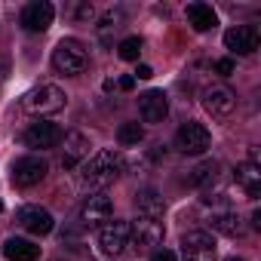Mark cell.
Here are the masks:
<instances>
[{
	"label": "cell",
	"instance_id": "6da1fadb",
	"mask_svg": "<svg viewBox=\"0 0 261 261\" xmlns=\"http://www.w3.org/2000/svg\"><path fill=\"white\" fill-rule=\"evenodd\" d=\"M120 172H123V154L114 148H105V151H95L92 157H86V163L80 169V181H83V188L105 191L108 185L117 181Z\"/></svg>",
	"mask_w": 261,
	"mask_h": 261
},
{
	"label": "cell",
	"instance_id": "7a4b0ae2",
	"mask_svg": "<svg viewBox=\"0 0 261 261\" xmlns=\"http://www.w3.org/2000/svg\"><path fill=\"white\" fill-rule=\"evenodd\" d=\"M86 65H89V53H86V46L77 37H65V40L56 43V49H53V68L59 74L77 77V74L86 71Z\"/></svg>",
	"mask_w": 261,
	"mask_h": 261
},
{
	"label": "cell",
	"instance_id": "3957f363",
	"mask_svg": "<svg viewBox=\"0 0 261 261\" xmlns=\"http://www.w3.org/2000/svg\"><path fill=\"white\" fill-rule=\"evenodd\" d=\"M68 105V95L65 89H59L56 83H40L34 86L31 92L22 95V108L34 117H46V114H59L62 108Z\"/></svg>",
	"mask_w": 261,
	"mask_h": 261
},
{
	"label": "cell",
	"instance_id": "277c9868",
	"mask_svg": "<svg viewBox=\"0 0 261 261\" xmlns=\"http://www.w3.org/2000/svg\"><path fill=\"white\" fill-rule=\"evenodd\" d=\"M209 145H212V136H209V129H206L203 123L188 120V123L178 126V133H175V148H178L181 154L200 157V154L209 151Z\"/></svg>",
	"mask_w": 261,
	"mask_h": 261
},
{
	"label": "cell",
	"instance_id": "5b68a950",
	"mask_svg": "<svg viewBox=\"0 0 261 261\" xmlns=\"http://www.w3.org/2000/svg\"><path fill=\"white\" fill-rule=\"evenodd\" d=\"M181 258L185 261H215L218 243L209 230H188L181 237Z\"/></svg>",
	"mask_w": 261,
	"mask_h": 261
},
{
	"label": "cell",
	"instance_id": "8992f818",
	"mask_svg": "<svg viewBox=\"0 0 261 261\" xmlns=\"http://www.w3.org/2000/svg\"><path fill=\"white\" fill-rule=\"evenodd\" d=\"M46 172H49V163L40 154H25L13 166V185L16 188H34L46 178Z\"/></svg>",
	"mask_w": 261,
	"mask_h": 261
},
{
	"label": "cell",
	"instance_id": "52a82bcc",
	"mask_svg": "<svg viewBox=\"0 0 261 261\" xmlns=\"http://www.w3.org/2000/svg\"><path fill=\"white\" fill-rule=\"evenodd\" d=\"M62 126L59 123H49V120H40V123H31L28 129H25V136H22V142L28 145V148H34V151H46V148H56L59 142H62Z\"/></svg>",
	"mask_w": 261,
	"mask_h": 261
},
{
	"label": "cell",
	"instance_id": "ba28073f",
	"mask_svg": "<svg viewBox=\"0 0 261 261\" xmlns=\"http://www.w3.org/2000/svg\"><path fill=\"white\" fill-rule=\"evenodd\" d=\"M163 221L160 218H145V215H139L133 224H129V240H133L139 249H154V246H160L163 243Z\"/></svg>",
	"mask_w": 261,
	"mask_h": 261
},
{
	"label": "cell",
	"instance_id": "9c48e42d",
	"mask_svg": "<svg viewBox=\"0 0 261 261\" xmlns=\"http://www.w3.org/2000/svg\"><path fill=\"white\" fill-rule=\"evenodd\" d=\"M56 19V7L49 0H31V4L22 10V28L31 34H43Z\"/></svg>",
	"mask_w": 261,
	"mask_h": 261
},
{
	"label": "cell",
	"instance_id": "30bf717a",
	"mask_svg": "<svg viewBox=\"0 0 261 261\" xmlns=\"http://www.w3.org/2000/svg\"><path fill=\"white\" fill-rule=\"evenodd\" d=\"M203 108L212 114V117H227L233 108H237V92L224 83H212L203 89Z\"/></svg>",
	"mask_w": 261,
	"mask_h": 261
},
{
	"label": "cell",
	"instance_id": "8fae6325",
	"mask_svg": "<svg viewBox=\"0 0 261 261\" xmlns=\"http://www.w3.org/2000/svg\"><path fill=\"white\" fill-rule=\"evenodd\" d=\"M98 246L105 255H120L129 246V221H105L98 227Z\"/></svg>",
	"mask_w": 261,
	"mask_h": 261
},
{
	"label": "cell",
	"instance_id": "7c38bea8",
	"mask_svg": "<svg viewBox=\"0 0 261 261\" xmlns=\"http://www.w3.org/2000/svg\"><path fill=\"white\" fill-rule=\"evenodd\" d=\"M258 28L255 25H237L230 31H224V46L237 56H252L258 49Z\"/></svg>",
	"mask_w": 261,
	"mask_h": 261
},
{
	"label": "cell",
	"instance_id": "4fadbf2b",
	"mask_svg": "<svg viewBox=\"0 0 261 261\" xmlns=\"http://www.w3.org/2000/svg\"><path fill=\"white\" fill-rule=\"evenodd\" d=\"M139 114L145 123H163L169 117V98L163 89H148L145 95H139Z\"/></svg>",
	"mask_w": 261,
	"mask_h": 261
},
{
	"label": "cell",
	"instance_id": "5bb4252c",
	"mask_svg": "<svg viewBox=\"0 0 261 261\" xmlns=\"http://www.w3.org/2000/svg\"><path fill=\"white\" fill-rule=\"evenodd\" d=\"M111 215H114V203H111V197H105V194L86 197V203H83V209H80V221H83L86 227H101L105 221H111Z\"/></svg>",
	"mask_w": 261,
	"mask_h": 261
},
{
	"label": "cell",
	"instance_id": "9a60e30c",
	"mask_svg": "<svg viewBox=\"0 0 261 261\" xmlns=\"http://www.w3.org/2000/svg\"><path fill=\"white\" fill-rule=\"evenodd\" d=\"M16 221H19L28 233H34V237H46V233L56 227L53 215H49L46 209H40V206H22V209L16 212Z\"/></svg>",
	"mask_w": 261,
	"mask_h": 261
},
{
	"label": "cell",
	"instance_id": "2e32d148",
	"mask_svg": "<svg viewBox=\"0 0 261 261\" xmlns=\"http://www.w3.org/2000/svg\"><path fill=\"white\" fill-rule=\"evenodd\" d=\"M62 139H65V148H62V166H65V169L80 166V160L89 157V139H86L83 133H68V136H62Z\"/></svg>",
	"mask_w": 261,
	"mask_h": 261
},
{
	"label": "cell",
	"instance_id": "e0dca14e",
	"mask_svg": "<svg viewBox=\"0 0 261 261\" xmlns=\"http://www.w3.org/2000/svg\"><path fill=\"white\" fill-rule=\"evenodd\" d=\"M185 16H188L191 28H194V31H200V34H206V31H212V28L218 25V13H215V10H212L209 4H200V0H194V4H188Z\"/></svg>",
	"mask_w": 261,
	"mask_h": 261
},
{
	"label": "cell",
	"instance_id": "ac0fdd59",
	"mask_svg": "<svg viewBox=\"0 0 261 261\" xmlns=\"http://www.w3.org/2000/svg\"><path fill=\"white\" fill-rule=\"evenodd\" d=\"M233 178H237V185H240L249 197H261V166H258L255 160L240 163V166L233 169Z\"/></svg>",
	"mask_w": 261,
	"mask_h": 261
},
{
	"label": "cell",
	"instance_id": "d6986e66",
	"mask_svg": "<svg viewBox=\"0 0 261 261\" xmlns=\"http://www.w3.org/2000/svg\"><path fill=\"white\" fill-rule=\"evenodd\" d=\"M218 175H221V166L215 163V160H203V163H197L191 172H188V185L191 188H212L215 181H218Z\"/></svg>",
	"mask_w": 261,
	"mask_h": 261
},
{
	"label": "cell",
	"instance_id": "ffe728a7",
	"mask_svg": "<svg viewBox=\"0 0 261 261\" xmlns=\"http://www.w3.org/2000/svg\"><path fill=\"white\" fill-rule=\"evenodd\" d=\"M209 224H212L218 233H224V237H243V233H246V224H243V218H240L233 209H224V212H212Z\"/></svg>",
	"mask_w": 261,
	"mask_h": 261
},
{
	"label": "cell",
	"instance_id": "44dd1931",
	"mask_svg": "<svg viewBox=\"0 0 261 261\" xmlns=\"http://www.w3.org/2000/svg\"><path fill=\"white\" fill-rule=\"evenodd\" d=\"M4 255L10 261H37L40 258V246H34L31 240H22V237H10L4 243Z\"/></svg>",
	"mask_w": 261,
	"mask_h": 261
},
{
	"label": "cell",
	"instance_id": "7402d4cb",
	"mask_svg": "<svg viewBox=\"0 0 261 261\" xmlns=\"http://www.w3.org/2000/svg\"><path fill=\"white\" fill-rule=\"evenodd\" d=\"M136 209H139V215H145V218H160L163 209H166V203H163V197H160L154 188H145V191L136 194Z\"/></svg>",
	"mask_w": 261,
	"mask_h": 261
},
{
	"label": "cell",
	"instance_id": "603a6c76",
	"mask_svg": "<svg viewBox=\"0 0 261 261\" xmlns=\"http://www.w3.org/2000/svg\"><path fill=\"white\" fill-rule=\"evenodd\" d=\"M117 142H120L123 148H139V145L145 142V126H142V123H123V126L117 129Z\"/></svg>",
	"mask_w": 261,
	"mask_h": 261
},
{
	"label": "cell",
	"instance_id": "cb8c5ba5",
	"mask_svg": "<svg viewBox=\"0 0 261 261\" xmlns=\"http://www.w3.org/2000/svg\"><path fill=\"white\" fill-rule=\"evenodd\" d=\"M117 53H120L123 62H139V56H142V37H126V40H120Z\"/></svg>",
	"mask_w": 261,
	"mask_h": 261
},
{
	"label": "cell",
	"instance_id": "d4e9b609",
	"mask_svg": "<svg viewBox=\"0 0 261 261\" xmlns=\"http://www.w3.org/2000/svg\"><path fill=\"white\" fill-rule=\"evenodd\" d=\"M120 22H123V13H120V10H117V13H114V10H108V13L101 16V28H98L101 40H108V34H111V31H117V28H120Z\"/></svg>",
	"mask_w": 261,
	"mask_h": 261
},
{
	"label": "cell",
	"instance_id": "484cf974",
	"mask_svg": "<svg viewBox=\"0 0 261 261\" xmlns=\"http://www.w3.org/2000/svg\"><path fill=\"white\" fill-rule=\"evenodd\" d=\"M68 16H71V19H86V22H89V19L95 16V10H92L89 0H80V4H74V7L68 10Z\"/></svg>",
	"mask_w": 261,
	"mask_h": 261
},
{
	"label": "cell",
	"instance_id": "4316f807",
	"mask_svg": "<svg viewBox=\"0 0 261 261\" xmlns=\"http://www.w3.org/2000/svg\"><path fill=\"white\" fill-rule=\"evenodd\" d=\"M215 74L230 77V74H233V59H218V62H215Z\"/></svg>",
	"mask_w": 261,
	"mask_h": 261
},
{
	"label": "cell",
	"instance_id": "83f0119b",
	"mask_svg": "<svg viewBox=\"0 0 261 261\" xmlns=\"http://www.w3.org/2000/svg\"><path fill=\"white\" fill-rule=\"evenodd\" d=\"M117 86H120L123 92H129V89H136V77H133V74H123V77L117 80Z\"/></svg>",
	"mask_w": 261,
	"mask_h": 261
},
{
	"label": "cell",
	"instance_id": "f1b7e54d",
	"mask_svg": "<svg viewBox=\"0 0 261 261\" xmlns=\"http://www.w3.org/2000/svg\"><path fill=\"white\" fill-rule=\"evenodd\" d=\"M133 77H136V80H151V77H154V68H151V65H139V71H136Z\"/></svg>",
	"mask_w": 261,
	"mask_h": 261
},
{
	"label": "cell",
	"instance_id": "f546056e",
	"mask_svg": "<svg viewBox=\"0 0 261 261\" xmlns=\"http://www.w3.org/2000/svg\"><path fill=\"white\" fill-rule=\"evenodd\" d=\"M151 261H175V252H169V249H157V252L151 255Z\"/></svg>",
	"mask_w": 261,
	"mask_h": 261
},
{
	"label": "cell",
	"instance_id": "4dcf8cb0",
	"mask_svg": "<svg viewBox=\"0 0 261 261\" xmlns=\"http://www.w3.org/2000/svg\"><path fill=\"white\" fill-rule=\"evenodd\" d=\"M252 227H255V230H261V209H255V212H252Z\"/></svg>",
	"mask_w": 261,
	"mask_h": 261
},
{
	"label": "cell",
	"instance_id": "1f68e13d",
	"mask_svg": "<svg viewBox=\"0 0 261 261\" xmlns=\"http://www.w3.org/2000/svg\"><path fill=\"white\" fill-rule=\"evenodd\" d=\"M224 261H246V258H237V255H230V258H224Z\"/></svg>",
	"mask_w": 261,
	"mask_h": 261
},
{
	"label": "cell",
	"instance_id": "d6a6232c",
	"mask_svg": "<svg viewBox=\"0 0 261 261\" xmlns=\"http://www.w3.org/2000/svg\"><path fill=\"white\" fill-rule=\"evenodd\" d=\"M0 212H4V200H0Z\"/></svg>",
	"mask_w": 261,
	"mask_h": 261
}]
</instances>
